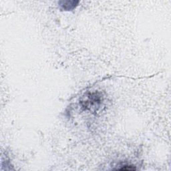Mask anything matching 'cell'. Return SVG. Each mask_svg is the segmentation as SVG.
I'll return each mask as SVG.
<instances>
[{
    "instance_id": "cell-1",
    "label": "cell",
    "mask_w": 171,
    "mask_h": 171,
    "mask_svg": "<svg viewBox=\"0 0 171 171\" xmlns=\"http://www.w3.org/2000/svg\"><path fill=\"white\" fill-rule=\"evenodd\" d=\"M60 3H62L60 5V6H61L64 9L71 10L76 6V5L78 3V2H75V1L61 2Z\"/></svg>"
}]
</instances>
